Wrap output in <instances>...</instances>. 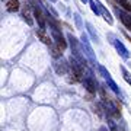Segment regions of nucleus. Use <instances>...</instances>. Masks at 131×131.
Here are the masks:
<instances>
[{"label": "nucleus", "mask_w": 131, "mask_h": 131, "mask_svg": "<svg viewBox=\"0 0 131 131\" xmlns=\"http://www.w3.org/2000/svg\"><path fill=\"white\" fill-rule=\"evenodd\" d=\"M67 39H69V42H70V47H71V56L74 57V58H77V60L82 63V64H84L86 63V58H84V51H83V47L80 48V44L79 41L76 39L71 34H69L67 35Z\"/></svg>", "instance_id": "obj_1"}, {"label": "nucleus", "mask_w": 131, "mask_h": 131, "mask_svg": "<svg viewBox=\"0 0 131 131\" xmlns=\"http://www.w3.org/2000/svg\"><path fill=\"white\" fill-rule=\"evenodd\" d=\"M80 41H82V47H83L84 56H86V58L89 60L90 66H93V67H96V66H98V61H96V57H95L93 48H92V45H90L89 39H88V37H86L84 34L82 35V38H80Z\"/></svg>", "instance_id": "obj_2"}, {"label": "nucleus", "mask_w": 131, "mask_h": 131, "mask_svg": "<svg viewBox=\"0 0 131 131\" xmlns=\"http://www.w3.org/2000/svg\"><path fill=\"white\" fill-rule=\"evenodd\" d=\"M98 70H99V74L102 76L103 79L106 80V83H108V86H109V89L112 90L115 95H118V96H122V93H121V90H119V88H118V84L114 82V79L111 77V74H109V71L103 67V66H101V64H98Z\"/></svg>", "instance_id": "obj_3"}, {"label": "nucleus", "mask_w": 131, "mask_h": 131, "mask_svg": "<svg viewBox=\"0 0 131 131\" xmlns=\"http://www.w3.org/2000/svg\"><path fill=\"white\" fill-rule=\"evenodd\" d=\"M34 18L37 19L38 25H39V29H45L47 18H45V15L42 13L41 6H39V3H37V2H34Z\"/></svg>", "instance_id": "obj_4"}, {"label": "nucleus", "mask_w": 131, "mask_h": 131, "mask_svg": "<svg viewBox=\"0 0 131 131\" xmlns=\"http://www.w3.org/2000/svg\"><path fill=\"white\" fill-rule=\"evenodd\" d=\"M115 13H117V16L119 18V20L122 22V25H124L128 31H131V15L128 13L125 9H118V7H115Z\"/></svg>", "instance_id": "obj_5"}, {"label": "nucleus", "mask_w": 131, "mask_h": 131, "mask_svg": "<svg viewBox=\"0 0 131 131\" xmlns=\"http://www.w3.org/2000/svg\"><path fill=\"white\" fill-rule=\"evenodd\" d=\"M112 44H114V47H115V50L118 51V54H119L124 60H128V58H130V52H128V50L125 48V45H124L119 39H114Z\"/></svg>", "instance_id": "obj_6"}, {"label": "nucleus", "mask_w": 131, "mask_h": 131, "mask_svg": "<svg viewBox=\"0 0 131 131\" xmlns=\"http://www.w3.org/2000/svg\"><path fill=\"white\" fill-rule=\"evenodd\" d=\"M84 88L88 89V92H89V93H96L98 83H96V80L92 77V74H89L86 79H84Z\"/></svg>", "instance_id": "obj_7"}, {"label": "nucleus", "mask_w": 131, "mask_h": 131, "mask_svg": "<svg viewBox=\"0 0 131 131\" xmlns=\"http://www.w3.org/2000/svg\"><path fill=\"white\" fill-rule=\"evenodd\" d=\"M96 2H98L99 9H101V16H102V18L105 19V20H106V22H108L109 25H112V24H114V19H112V16H111V13L108 12V10H106V7H105V6H103L102 3L99 2V0H96Z\"/></svg>", "instance_id": "obj_8"}, {"label": "nucleus", "mask_w": 131, "mask_h": 131, "mask_svg": "<svg viewBox=\"0 0 131 131\" xmlns=\"http://www.w3.org/2000/svg\"><path fill=\"white\" fill-rule=\"evenodd\" d=\"M37 37L39 38V39L44 42V44H47V45H51L52 41H54V39H51V38L48 37L47 34H45V31H44V29H39V31H37Z\"/></svg>", "instance_id": "obj_9"}, {"label": "nucleus", "mask_w": 131, "mask_h": 131, "mask_svg": "<svg viewBox=\"0 0 131 131\" xmlns=\"http://www.w3.org/2000/svg\"><path fill=\"white\" fill-rule=\"evenodd\" d=\"M54 69H56V71L58 74H66L67 73V64L63 60H61V63L60 61H56L54 63Z\"/></svg>", "instance_id": "obj_10"}, {"label": "nucleus", "mask_w": 131, "mask_h": 131, "mask_svg": "<svg viewBox=\"0 0 131 131\" xmlns=\"http://www.w3.org/2000/svg\"><path fill=\"white\" fill-rule=\"evenodd\" d=\"M6 6H7V10H9V12H18L19 7H20L19 0H7Z\"/></svg>", "instance_id": "obj_11"}, {"label": "nucleus", "mask_w": 131, "mask_h": 131, "mask_svg": "<svg viewBox=\"0 0 131 131\" xmlns=\"http://www.w3.org/2000/svg\"><path fill=\"white\" fill-rule=\"evenodd\" d=\"M117 5H119L122 9H125L127 12H131V2L130 0H114Z\"/></svg>", "instance_id": "obj_12"}, {"label": "nucleus", "mask_w": 131, "mask_h": 131, "mask_svg": "<svg viewBox=\"0 0 131 131\" xmlns=\"http://www.w3.org/2000/svg\"><path fill=\"white\" fill-rule=\"evenodd\" d=\"M90 9H92V12H93L96 16H101V9H99V5L96 0H90Z\"/></svg>", "instance_id": "obj_13"}, {"label": "nucleus", "mask_w": 131, "mask_h": 131, "mask_svg": "<svg viewBox=\"0 0 131 131\" xmlns=\"http://www.w3.org/2000/svg\"><path fill=\"white\" fill-rule=\"evenodd\" d=\"M121 71H122V76H124V80H125L127 83H128V84L131 86V73H130L128 70H127L124 66H121Z\"/></svg>", "instance_id": "obj_14"}, {"label": "nucleus", "mask_w": 131, "mask_h": 131, "mask_svg": "<svg viewBox=\"0 0 131 131\" xmlns=\"http://www.w3.org/2000/svg\"><path fill=\"white\" fill-rule=\"evenodd\" d=\"M22 16H24V19L26 20V24H28V25H32V24H34L32 18H31V13H29V10L26 9V7H25L24 12H22Z\"/></svg>", "instance_id": "obj_15"}, {"label": "nucleus", "mask_w": 131, "mask_h": 131, "mask_svg": "<svg viewBox=\"0 0 131 131\" xmlns=\"http://www.w3.org/2000/svg\"><path fill=\"white\" fill-rule=\"evenodd\" d=\"M86 28H88V31H89V34H90V37H92V39H93V41H98V35H96V32H95L93 26H92L90 24H86Z\"/></svg>", "instance_id": "obj_16"}, {"label": "nucleus", "mask_w": 131, "mask_h": 131, "mask_svg": "<svg viewBox=\"0 0 131 131\" xmlns=\"http://www.w3.org/2000/svg\"><path fill=\"white\" fill-rule=\"evenodd\" d=\"M74 20H76V26H77V29H82V19H80L79 13H74Z\"/></svg>", "instance_id": "obj_17"}, {"label": "nucleus", "mask_w": 131, "mask_h": 131, "mask_svg": "<svg viewBox=\"0 0 131 131\" xmlns=\"http://www.w3.org/2000/svg\"><path fill=\"white\" fill-rule=\"evenodd\" d=\"M108 127H109V130H111V131H118L117 124H115L112 119H109V121H108Z\"/></svg>", "instance_id": "obj_18"}, {"label": "nucleus", "mask_w": 131, "mask_h": 131, "mask_svg": "<svg viewBox=\"0 0 131 131\" xmlns=\"http://www.w3.org/2000/svg\"><path fill=\"white\" fill-rule=\"evenodd\" d=\"M99 131H108V130L105 128V127H101V128H99Z\"/></svg>", "instance_id": "obj_19"}, {"label": "nucleus", "mask_w": 131, "mask_h": 131, "mask_svg": "<svg viewBox=\"0 0 131 131\" xmlns=\"http://www.w3.org/2000/svg\"><path fill=\"white\" fill-rule=\"evenodd\" d=\"M80 2H82V3H89L90 0H80Z\"/></svg>", "instance_id": "obj_20"}, {"label": "nucleus", "mask_w": 131, "mask_h": 131, "mask_svg": "<svg viewBox=\"0 0 131 131\" xmlns=\"http://www.w3.org/2000/svg\"><path fill=\"white\" fill-rule=\"evenodd\" d=\"M50 2H52V3H54V2H57V0H50Z\"/></svg>", "instance_id": "obj_21"}]
</instances>
